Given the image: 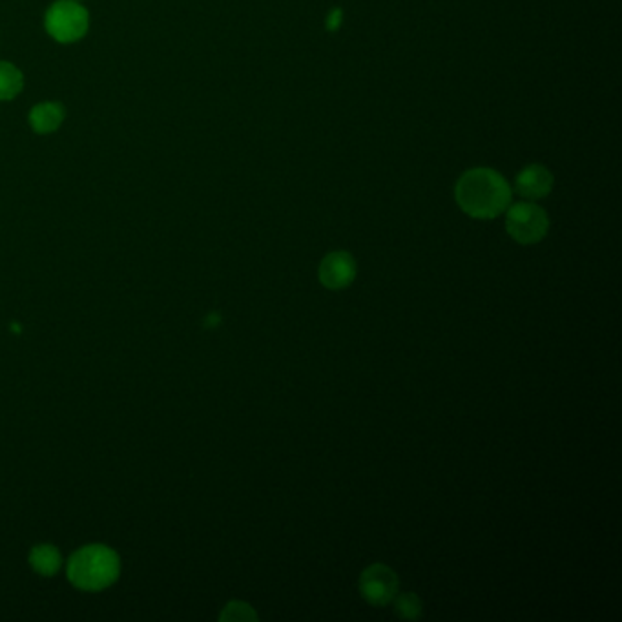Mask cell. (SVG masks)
<instances>
[{"mask_svg":"<svg viewBox=\"0 0 622 622\" xmlns=\"http://www.w3.org/2000/svg\"><path fill=\"white\" fill-rule=\"evenodd\" d=\"M121 575L119 555L102 544H90L70 557L68 579L82 592L110 588Z\"/></svg>","mask_w":622,"mask_h":622,"instance_id":"obj_2","label":"cell"},{"mask_svg":"<svg viewBox=\"0 0 622 622\" xmlns=\"http://www.w3.org/2000/svg\"><path fill=\"white\" fill-rule=\"evenodd\" d=\"M393 600H394V609H396L398 617L407 618V620H417L422 617V600L414 593H410V592L400 593Z\"/></svg>","mask_w":622,"mask_h":622,"instance_id":"obj_11","label":"cell"},{"mask_svg":"<svg viewBox=\"0 0 622 622\" xmlns=\"http://www.w3.org/2000/svg\"><path fill=\"white\" fill-rule=\"evenodd\" d=\"M22 88H24L22 72L8 61H0V100L15 99L22 91Z\"/></svg>","mask_w":622,"mask_h":622,"instance_id":"obj_10","label":"cell"},{"mask_svg":"<svg viewBox=\"0 0 622 622\" xmlns=\"http://www.w3.org/2000/svg\"><path fill=\"white\" fill-rule=\"evenodd\" d=\"M356 280V262L349 252L338 250L324 257L320 265V281L331 290L347 289Z\"/></svg>","mask_w":622,"mask_h":622,"instance_id":"obj_6","label":"cell"},{"mask_svg":"<svg viewBox=\"0 0 622 622\" xmlns=\"http://www.w3.org/2000/svg\"><path fill=\"white\" fill-rule=\"evenodd\" d=\"M514 188L526 199H540L551 192L553 176L542 165H530L516 176Z\"/></svg>","mask_w":622,"mask_h":622,"instance_id":"obj_7","label":"cell"},{"mask_svg":"<svg viewBox=\"0 0 622 622\" xmlns=\"http://www.w3.org/2000/svg\"><path fill=\"white\" fill-rule=\"evenodd\" d=\"M30 564L39 575L54 577L63 566V555L59 553V549L56 546L40 544V546H35L31 549Z\"/></svg>","mask_w":622,"mask_h":622,"instance_id":"obj_9","label":"cell"},{"mask_svg":"<svg viewBox=\"0 0 622 622\" xmlns=\"http://www.w3.org/2000/svg\"><path fill=\"white\" fill-rule=\"evenodd\" d=\"M257 613L245 602H230L221 613V620H255Z\"/></svg>","mask_w":622,"mask_h":622,"instance_id":"obj_12","label":"cell"},{"mask_svg":"<svg viewBox=\"0 0 622 622\" xmlns=\"http://www.w3.org/2000/svg\"><path fill=\"white\" fill-rule=\"evenodd\" d=\"M66 110L61 102H39L30 112V125L35 134H54L65 123Z\"/></svg>","mask_w":622,"mask_h":622,"instance_id":"obj_8","label":"cell"},{"mask_svg":"<svg viewBox=\"0 0 622 622\" xmlns=\"http://www.w3.org/2000/svg\"><path fill=\"white\" fill-rule=\"evenodd\" d=\"M460 209L475 220L498 218L511 203L507 181L491 168H473L465 172L454 188Z\"/></svg>","mask_w":622,"mask_h":622,"instance_id":"obj_1","label":"cell"},{"mask_svg":"<svg viewBox=\"0 0 622 622\" xmlns=\"http://www.w3.org/2000/svg\"><path fill=\"white\" fill-rule=\"evenodd\" d=\"M359 593L373 606H387L398 593V577L385 564H371L359 575Z\"/></svg>","mask_w":622,"mask_h":622,"instance_id":"obj_5","label":"cell"},{"mask_svg":"<svg viewBox=\"0 0 622 622\" xmlns=\"http://www.w3.org/2000/svg\"><path fill=\"white\" fill-rule=\"evenodd\" d=\"M44 28L54 40L72 44L88 33L90 13L75 0H57L46 12Z\"/></svg>","mask_w":622,"mask_h":622,"instance_id":"obj_3","label":"cell"},{"mask_svg":"<svg viewBox=\"0 0 622 622\" xmlns=\"http://www.w3.org/2000/svg\"><path fill=\"white\" fill-rule=\"evenodd\" d=\"M341 15H343V13H341V10H340V8H336V10L329 12V15H327V22H325L327 31H331V33L338 31V28H340V26H341V22H343V17H341Z\"/></svg>","mask_w":622,"mask_h":622,"instance_id":"obj_13","label":"cell"},{"mask_svg":"<svg viewBox=\"0 0 622 622\" xmlns=\"http://www.w3.org/2000/svg\"><path fill=\"white\" fill-rule=\"evenodd\" d=\"M505 230L516 243L533 245L546 238L549 218L535 203H516L507 211Z\"/></svg>","mask_w":622,"mask_h":622,"instance_id":"obj_4","label":"cell"}]
</instances>
